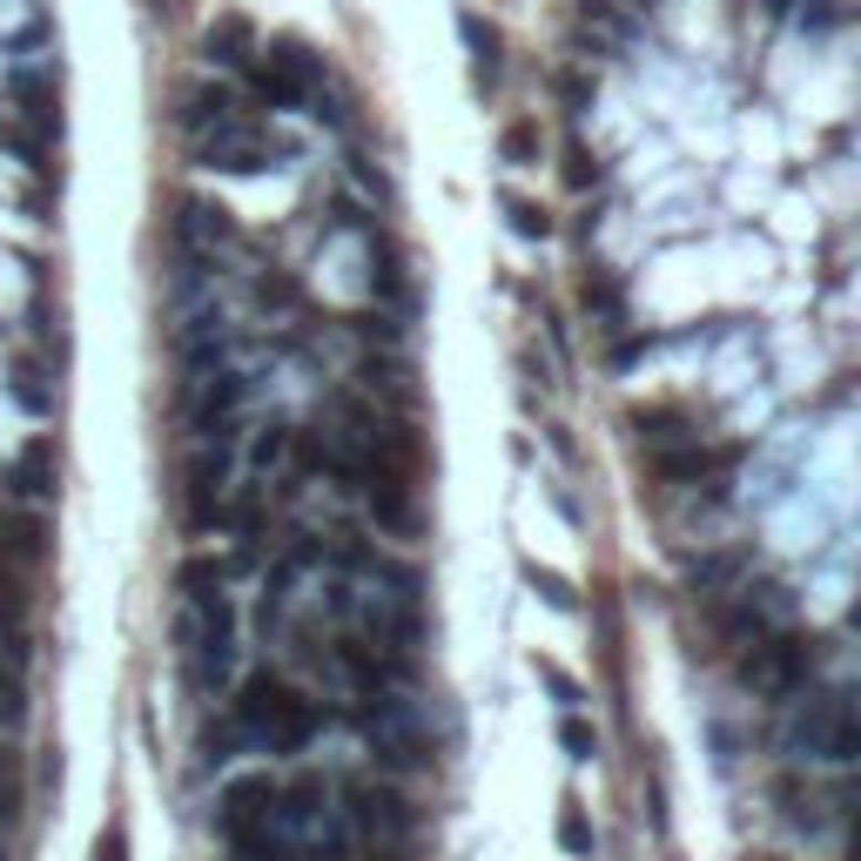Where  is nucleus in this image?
Masks as SVG:
<instances>
[{
    "label": "nucleus",
    "mask_w": 861,
    "mask_h": 861,
    "mask_svg": "<svg viewBox=\"0 0 861 861\" xmlns=\"http://www.w3.org/2000/svg\"><path fill=\"white\" fill-rule=\"evenodd\" d=\"M176 236H183L196 256H216V249L236 242V222H229L216 203H183V209H176Z\"/></svg>",
    "instance_id": "obj_6"
},
{
    "label": "nucleus",
    "mask_w": 861,
    "mask_h": 861,
    "mask_svg": "<svg viewBox=\"0 0 861 861\" xmlns=\"http://www.w3.org/2000/svg\"><path fill=\"white\" fill-rule=\"evenodd\" d=\"M532 673H539V686H546V694L559 701V714H572V707H585V686H579L572 673H559L552 660H532Z\"/></svg>",
    "instance_id": "obj_19"
},
{
    "label": "nucleus",
    "mask_w": 861,
    "mask_h": 861,
    "mask_svg": "<svg viewBox=\"0 0 861 861\" xmlns=\"http://www.w3.org/2000/svg\"><path fill=\"white\" fill-rule=\"evenodd\" d=\"M8 491H14V498H34V505H48V498L61 491V452H54L48 438H28V445H21V458L8 465Z\"/></svg>",
    "instance_id": "obj_5"
},
{
    "label": "nucleus",
    "mask_w": 861,
    "mask_h": 861,
    "mask_svg": "<svg viewBox=\"0 0 861 861\" xmlns=\"http://www.w3.org/2000/svg\"><path fill=\"white\" fill-rule=\"evenodd\" d=\"M8 391H14V404H21V411H34V417H48V411H54V391L41 384V371H34V364H14Z\"/></svg>",
    "instance_id": "obj_18"
},
{
    "label": "nucleus",
    "mask_w": 861,
    "mask_h": 861,
    "mask_svg": "<svg viewBox=\"0 0 861 861\" xmlns=\"http://www.w3.org/2000/svg\"><path fill=\"white\" fill-rule=\"evenodd\" d=\"M283 445H290V430H283V424H263V438L249 445V458H256V465H270V458H277Z\"/></svg>",
    "instance_id": "obj_23"
},
{
    "label": "nucleus",
    "mask_w": 861,
    "mask_h": 861,
    "mask_svg": "<svg viewBox=\"0 0 861 861\" xmlns=\"http://www.w3.org/2000/svg\"><path fill=\"white\" fill-rule=\"evenodd\" d=\"M14 808H21V788H14V774H8V767H0V828H8V821H14Z\"/></svg>",
    "instance_id": "obj_24"
},
{
    "label": "nucleus",
    "mask_w": 861,
    "mask_h": 861,
    "mask_svg": "<svg viewBox=\"0 0 861 861\" xmlns=\"http://www.w3.org/2000/svg\"><path fill=\"white\" fill-rule=\"evenodd\" d=\"M229 115H236V95L216 89V81H209V89H189L183 108H176V122H183L189 135H203V128H216V122H229Z\"/></svg>",
    "instance_id": "obj_7"
},
{
    "label": "nucleus",
    "mask_w": 861,
    "mask_h": 861,
    "mask_svg": "<svg viewBox=\"0 0 861 861\" xmlns=\"http://www.w3.org/2000/svg\"><path fill=\"white\" fill-rule=\"evenodd\" d=\"M720 465V452H707V445H680V452H666L660 458V478H673V485H694V478H707Z\"/></svg>",
    "instance_id": "obj_13"
},
{
    "label": "nucleus",
    "mask_w": 861,
    "mask_h": 861,
    "mask_svg": "<svg viewBox=\"0 0 861 861\" xmlns=\"http://www.w3.org/2000/svg\"><path fill=\"white\" fill-rule=\"evenodd\" d=\"M747 861H774V854H747Z\"/></svg>",
    "instance_id": "obj_26"
},
{
    "label": "nucleus",
    "mask_w": 861,
    "mask_h": 861,
    "mask_svg": "<svg viewBox=\"0 0 861 861\" xmlns=\"http://www.w3.org/2000/svg\"><path fill=\"white\" fill-rule=\"evenodd\" d=\"M592 841H599V834H592L585 801H566V808H559V848H566L572 861H585V854H592Z\"/></svg>",
    "instance_id": "obj_14"
},
{
    "label": "nucleus",
    "mask_w": 861,
    "mask_h": 861,
    "mask_svg": "<svg viewBox=\"0 0 861 861\" xmlns=\"http://www.w3.org/2000/svg\"><path fill=\"white\" fill-rule=\"evenodd\" d=\"M458 28H465L471 48H478V89H491V74H498V28L478 21V14H458Z\"/></svg>",
    "instance_id": "obj_16"
},
{
    "label": "nucleus",
    "mask_w": 861,
    "mask_h": 861,
    "mask_svg": "<svg viewBox=\"0 0 861 861\" xmlns=\"http://www.w3.org/2000/svg\"><path fill=\"white\" fill-rule=\"evenodd\" d=\"M290 701H297V686H283L277 673H249V680H242V694H236V727L256 734V740H270L277 720L290 714Z\"/></svg>",
    "instance_id": "obj_3"
},
{
    "label": "nucleus",
    "mask_w": 861,
    "mask_h": 861,
    "mask_svg": "<svg viewBox=\"0 0 861 861\" xmlns=\"http://www.w3.org/2000/svg\"><path fill=\"white\" fill-rule=\"evenodd\" d=\"M28 720V666L0 653V727H21Z\"/></svg>",
    "instance_id": "obj_12"
},
{
    "label": "nucleus",
    "mask_w": 861,
    "mask_h": 861,
    "mask_svg": "<svg viewBox=\"0 0 861 861\" xmlns=\"http://www.w3.org/2000/svg\"><path fill=\"white\" fill-rule=\"evenodd\" d=\"M505 155L511 162H539V122H511L505 128Z\"/></svg>",
    "instance_id": "obj_21"
},
{
    "label": "nucleus",
    "mask_w": 861,
    "mask_h": 861,
    "mask_svg": "<svg viewBox=\"0 0 861 861\" xmlns=\"http://www.w3.org/2000/svg\"><path fill=\"white\" fill-rule=\"evenodd\" d=\"M222 579H229V572H222L216 559H183L176 592L189 599V613H203V606H216V599H229V592H222Z\"/></svg>",
    "instance_id": "obj_8"
},
{
    "label": "nucleus",
    "mask_w": 861,
    "mask_h": 861,
    "mask_svg": "<svg viewBox=\"0 0 861 861\" xmlns=\"http://www.w3.org/2000/svg\"><path fill=\"white\" fill-rule=\"evenodd\" d=\"M519 579L546 599L552 613H579V606H585V599H579V585H572V579H559V572H552V566H539V559H519Z\"/></svg>",
    "instance_id": "obj_10"
},
{
    "label": "nucleus",
    "mask_w": 861,
    "mask_h": 861,
    "mask_svg": "<svg viewBox=\"0 0 861 861\" xmlns=\"http://www.w3.org/2000/svg\"><path fill=\"white\" fill-rule=\"evenodd\" d=\"M277 821V781L270 774H242V781L222 788V834H249Z\"/></svg>",
    "instance_id": "obj_4"
},
{
    "label": "nucleus",
    "mask_w": 861,
    "mask_h": 861,
    "mask_svg": "<svg viewBox=\"0 0 861 861\" xmlns=\"http://www.w3.org/2000/svg\"><path fill=\"white\" fill-rule=\"evenodd\" d=\"M505 222H511V229H519L526 242H546V236H552V222H546V209H539V203H526V196H511V203H505Z\"/></svg>",
    "instance_id": "obj_20"
},
{
    "label": "nucleus",
    "mask_w": 861,
    "mask_h": 861,
    "mask_svg": "<svg viewBox=\"0 0 861 861\" xmlns=\"http://www.w3.org/2000/svg\"><path fill=\"white\" fill-rule=\"evenodd\" d=\"M196 162L203 168H222V176H263V168L277 162V142H270V128H263V115H229V122H216V128H203L196 135Z\"/></svg>",
    "instance_id": "obj_2"
},
{
    "label": "nucleus",
    "mask_w": 861,
    "mask_h": 861,
    "mask_svg": "<svg viewBox=\"0 0 861 861\" xmlns=\"http://www.w3.org/2000/svg\"><path fill=\"white\" fill-rule=\"evenodd\" d=\"M566 183H572V189H592V183H599V168H592V155H572V168H566Z\"/></svg>",
    "instance_id": "obj_25"
},
{
    "label": "nucleus",
    "mask_w": 861,
    "mask_h": 861,
    "mask_svg": "<svg viewBox=\"0 0 861 861\" xmlns=\"http://www.w3.org/2000/svg\"><path fill=\"white\" fill-rule=\"evenodd\" d=\"M351 821H357L364 834H397V828H404V808H397V795H384V788H357V795H351Z\"/></svg>",
    "instance_id": "obj_9"
},
{
    "label": "nucleus",
    "mask_w": 861,
    "mask_h": 861,
    "mask_svg": "<svg viewBox=\"0 0 861 861\" xmlns=\"http://www.w3.org/2000/svg\"><path fill=\"white\" fill-rule=\"evenodd\" d=\"M8 559H48V526L28 519V511H14L8 519Z\"/></svg>",
    "instance_id": "obj_17"
},
{
    "label": "nucleus",
    "mask_w": 861,
    "mask_h": 861,
    "mask_svg": "<svg viewBox=\"0 0 861 861\" xmlns=\"http://www.w3.org/2000/svg\"><path fill=\"white\" fill-rule=\"evenodd\" d=\"M808 673H815V646L801 640V633H760L754 646H740V680L747 686H760L767 701H795L801 686H808Z\"/></svg>",
    "instance_id": "obj_1"
},
{
    "label": "nucleus",
    "mask_w": 861,
    "mask_h": 861,
    "mask_svg": "<svg viewBox=\"0 0 861 861\" xmlns=\"http://www.w3.org/2000/svg\"><path fill=\"white\" fill-rule=\"evenodd\" d=\"M95 861H128V828H122V821H108V828L95 834Z\"/></svg>",
    "instance_id": "obj_22"
},
{
    "label": "nucleus",
    "mask_w": 861,
    "mask_h": 861,
    "mask_svg": "<svg viewBox=\"0 0 861 861\" xmlns=\"http://www.w3.org/2000/svg\"><path fill=\"white\" fill-rule=\"evenodd\" d=\"M203 54H209V61H222V68H242V61H249V21H242V14H222V21L209 28Z\"/></svg>",
    "instance_id": "obj_11"
},
{
    "label": "nucleus",
    "mask_w": 861,
    "mask_h": 861,
    "mask_svg": "<svg viewBox=\"0 0 861 861\" xmlns=\"http://www.w3.org/2000/svg\"><path fill=\"white\" fill-rule=\"evenodd\" d=\"M559 747H566V760H599V727L572 707V714H559Z\"/></svg>",
    "instance_id": "obj_15"
}]
</instances>
